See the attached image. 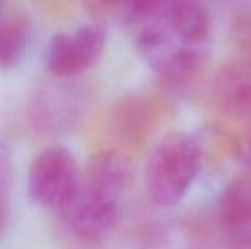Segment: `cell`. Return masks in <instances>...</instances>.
I'll return each instance as SVG.
<instances>
[{
	"instance_id": "cell-1",
	"label": "cell",
	"mask_w": 251,
	"mask_h": 249,
	"mask_svg": "<svg viewBox=\"0 0 251 249\" xmlns=\"http://www.w3.org/2000/svg\"><path fill=\"white\" fill-rule=\"evenodd\" d=\"M129 160L107 150L94 154L82 170L71 201L56 214L59 235L71 249H99L115 232L132 185Z\"/></svg>"
},
{
	"instance_id": "cell-2",
	"label": "cell",
	"mask_w": 251,
	"mask_h": 249,
	"mask_svg": "<svg viewBox=\"0 0 251 249\" xmlns=\"http://www.w3.org/2000/svg\"><path fill=\"white\" fill-rule=\"evenodd\" d=\"M203 150L199 139L182 131L162 136L151 148L144 167L149 200L160 208L179 204L201 170Z\"/></svg>"
},
{
	"instance_id": "cell-3",
	"label": "cell",
	"mask_w": 251,
	"mask_h": 249,
	"mask_svg": "<svg viewBox=\"0 0 251 249\" xmlns=\"http://www.w3.org/2000/svg\"><path fill=\"white\" fill-rule=\"evenodd\" d=\"M82 170L74 153L63 145H49L32 160L26 175V192L40 208L57 214L74 197Z\"/></svg>"
},
{
	"instance_id": "cell-4",
	"label": "cell",
	"mask_w": 251,
	"mask_h": 249,
	"mask_svg": "<svg viewBox=\"0 0 251 249\" xmlns=\"http://www.w3.org/2000/svg\"><path fill=\"white\" fill-rule=\"evenodd\" d=\"M104 43L106 34L99 25H85L71 32L56 34L46 50V66L57 76H76L99 60Z\"/></svg>"
},
{
	"instance_id": "cell-5",
	"label": "cell",
	"mask_w": 251,
	"mask_h": 249,
	"mask_svg": "<svg viewBox=\"0 0 251 249\" xmlns=\"http://www.w3.org/2000/svg\"><path fill=\"white\" fill-rule=\"evenodd\" d=\"M218 223L229 249H251V170L234 176L218 200Z\"/></svg>"
},
{
	"instance_id": "cell-6",
	"label": "cell",
	"mask_w": 251,
	"mask_h": 249,
	"mask_svg": "<svg viewBox=\"0 0 251 249\" xmlns=\"http://www.w3.org/2000/svg\"><path fill=\"white\" fill-rule=\"evenodd\" d=\"M213 97L219 109L241 120H251V62L224 66L213 82Z\"/></svg>"
},
{
	"instance_id": "cell-7",
	"label": "cell",
	"mask_w": 251,
	"mask_h": 249,
	"mask_svg": "<svg viewBox=\"0 0 251 249\" xmlns=\"http://www.w3.org/2000/svg\"><path fill=\"white\" fill-rule=\"evenodd\" d=\"M165 28L185 44L204 48L210 34V16L201 0H163Z\"/></svg>"
},
{
	"instance_id": "cell-8",
	"label": "cell",
	"mask_w": 251,
	"mask_h": 249,
	"mask_svg": "<svg viewBox=\"0 0 251 249\" xmlns=\"http://www.w3.org/2000/svg\"><path fill=\"white\" fill-rule=\"evenodd\" d=\"M28 41V22L19 12H7L0 23V63L7 70L18 65Z\"/></svg>"
},
{
	"instance_id": "cell-9",
	"label": "cell",
	"mask_w": 251,
	"mask_h": 249,
	"mask_svg": "<svg viewBox=\"0 0 251 249\" xmlns=\"http://www.w3.org/2000/svg\"><path fill=\"white\" fill-rule=\"evenodd\" d=\"M144 249H209L201 241L185 238L174 232H157L150 235Z\"/></svg>"
},
{
	"instance_id": "cell-10",
	"label": "cell",
	"mask_w": 251,
	"mask_h": 249,
	"mask_svg": "<svg viewBox=\"0 0 251 249\" xmlns=\"http://www.w3.org/2000/svg\"><path fill=\"white\" fill-rule=\"evenodd\" d=\"M240 153H241V157H243L247 169L251 170V129L250 132L244 136V139L240 145Z\"/></svg>"
},
{
	"instance_id": "cell-11",
	"label": "cell",
	"mask_w": 251,
	"mask_h": 249,
	"mask_svg": "<svg viewBox=\"0 0 251 249\" xmlns=\"http://www.w3.org/2000/svg\"><path fill=\"white\" fill-rule=\"evenodd\" d=\"M96 1L103 3V4H107V6H110V4H112V0H96Z\"/></svg>"
}]
</instances>
